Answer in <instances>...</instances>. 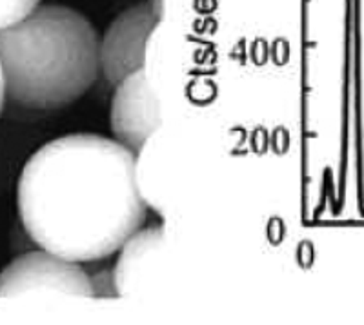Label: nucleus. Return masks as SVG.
Listing matches in <instances>:
<instances>
[{
	"label": "nucleus",
	"mask_w": 364,
	"mask_h": 325,
	"mask_svg": "<svg viewBox=\"0 0 364 325\" xmlns=\"http://www.w3.org/2000/svg\"><path fill=\"white\" fill-rule=\"evenodd\" d=\"M91 287H93V297H119L117 294V285H115V276H113V269H106L95 275V278H91Z\"/></svg>",
	"instance_id": "1a4fd4ad"
},
{
	"label": "nucleus",
	"mask_w": 364,
	"mask_h": 325,
	"mask_svg": "<svg viewBox=\"0 0 364 325\" xmlns=\"http://www.w3.org/2000/svg\"><path fill=\"white\" fill-rule=\"evenodd\" d=\"M6 99L53 111L82 99L100 75V37L77 9L41 4L0 29Z\"/></svg>",
	"instance_id": "f03ea898"
},
{
	"label": "nucleus",
	"mask_w": 364,
	"mask_h": 325,
	"mask_svg": "<svg viewBox=\"0 0 364 325\" xmlns=\"http://www.w3.org/2000/svg\"><path fill=\"white\" fill-rule=\"evenodd\" d=\"M135 157L119 141L95 133L46 142L28 158L17 182L26 235L79 264L119 253L148 216Z\"/></svg>",
	"instance_id": "f257e3e1"
},
{
	"label": "nucleus",
	"mask_w": 364,
	"mask_h": 325,
	"mask_svg": "<svg viewBox=\"0 0 364 325\" xmlns=\"http://www.w3.org/2000/svg\"><path fill=\"white\" fill-rule=\"evenodd\" d=\"M109 128L113 138L133 153L162 129L161 102L144 67L115 84L109 104Z\"/></svg>",
	"instance_id": "39448f33"
},
{
	"label": "nucleus",
	"mask_w": 364,
	"mask_h": 325,
	"mask_svg": "<svg viewBox=\"0 0 364 325\" xmlns=\"http://www.w3.org/2000/svg\"><path fill=\"white\" fill-rule=\"evenodd\" d=\"M6 86H4V77H2V67H0V115H2V109H4L6 104Z\"/></svg>",
	"instance_id": "9d476101"
},
{
	"label": "nucleus",
	"mask_w": 364,
	"mask_h": 325,
	"mask_svg": "<svg viewBox=\"0 0 364 325\" xmlns=\"http://www.w3.org/2000/svg\"><path fill=\"white\" fill-rule=\"evenodd\" d=\"M164 231L162 227H148L133 233L124 246L119 249L113 276H115L117 294L132 297L139 289V284L154 268L155 256L161 253Z\"/></svg>",
	"instance_id": "423d86ee"
},
{
	"label": "nucleus",
	"mask_w": 364,
	"mask_h": 325,
	"mask_svg": "<svg viewBox=\"0 0 364 325\" xmlns=\"http://www.w3.org/2000/svg\"><path fill=\"white\" fill-rule=\"evenodd\" d=\"M135 155V177L139 191L144 198L146 206L162 214L166 164L164 153H162L161 129L149 136L146 144Z\"/></svg>",
	"instance_id": "0eeeda50"
},
{
	"label": "nucleus",
	"mask_w": 364,
	"mask_h": 325,
	"mask_svg": "<svg viewBox=\"0 0 364 325\" xmlns=\"http://www.w3.org/2000/svg\"><path fill=\"white\" fill-rule=\"evenodd\" d=\"M42 0H0V29L17 24L29 15Z\"/></svg>",
	"instance_id": "6e6552de"
},
{
	"label": "nucleus",
	"mask_w": 364,
	"mask_h": 325,
	"mask_svg": "<svg viewBox=\"0 0 364 325\" xmlns=\"http://www.w3.org/2000/svg\"><path fill=\"white\" fill-rule=\"evenodd\" d=\"M95 298L91 278L79 262L37 249L9 262L0 271V298L22 297Z\"/></svg>",
	"instance_id": "7ed1b4c3"
},
{
	"label": "nucleus",
	"mask_w": 364,
	"mask_h": 325,
	"mask_svg": "<svg viewBox=\"0 0 364 325\" xmlns=\"http://www.w3.org/2000/svg\"><path fill=\"white\" fill-rule=\"evenodd\" d=\"M161 15L151 2L136 4L119 13L100 37V73L112 86L146 64L148 42Z\"/></svg>",
	"instance_id": "20e7f679"
}]
</instances>
